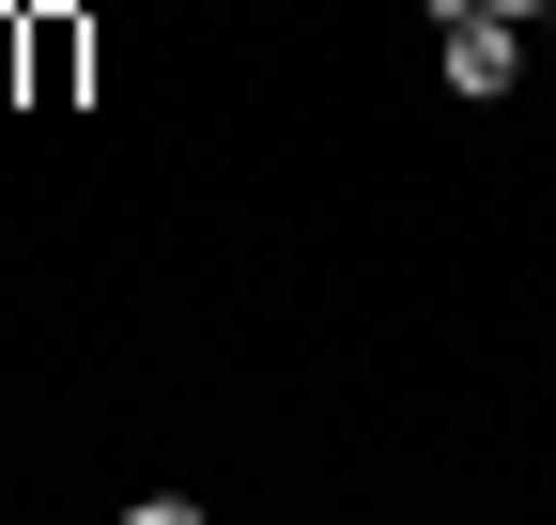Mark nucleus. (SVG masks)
I'll list each match as a JSON object with an SVG mask.
<instances>
[{"label": "nucleus", "mask_w": 556, "mask_h": 525, "mask_svg": "<svg viewBox=\"0 0 556 525\" xmlns=\"http://www.w3.org/2000/svg\"><path fill=\"white\" fill-rule=\"evenodd\" d=\"M448 31V93L464 108H510V78H526V16H479V0H464V16H433Z\"/></svg>", "instance_id": "1"}, {"label": "nucleus", "mask_w": 556, "mask_h": 525, "mask_svg": "<svg viewBox=\"0 0 556 525\" xmlns=\"http://www.w3.org/2000/svg\"><path fill=\"white\" fill-rule=\"evenodd\" d=\"M78 62H93V31L62 16V0H47V16H16V93H31V108H78Z\"/></svg>", "instance_id": "2"}, {"label": "nucleus", "mask_w": 556, "mask_h": 525, "mask_svg": "<svg viewBox=\"0 0 556 525\" xmlns=\"http://www.w3.org/2000/svg\"><path fill=\"white\" fill-rule=\"evenodd\" d=\"M479 16H556V0H479Z\"/></svg>", "instance_id": "3"}, {"label": "nucleus", "mask_w": 556, "mask_h": 525, "mask_svg": "<svg viewBox=\"0 0 556 525\" xmlns=\"http://www.w3.org/2000/svg\"><path fill=\"white\" fill-rule=\"evenodd\" d=\"M0 78H16V16H0Z\"/></svg>", "instance_id": "4"}, {"label": "nucleus", "mask_w": 556, "mask_h": 525, "mask_svg": "<svg viewBox=\"0 0 556 525\" xmlns=\"http://www.w3.org/2000/svg\"><path fill=\"white\" fill-rule=\"evenodd\" d=\"M541 31H556V16H541Z\"/></svg>", "instance_id": "5"}]
</instances>
